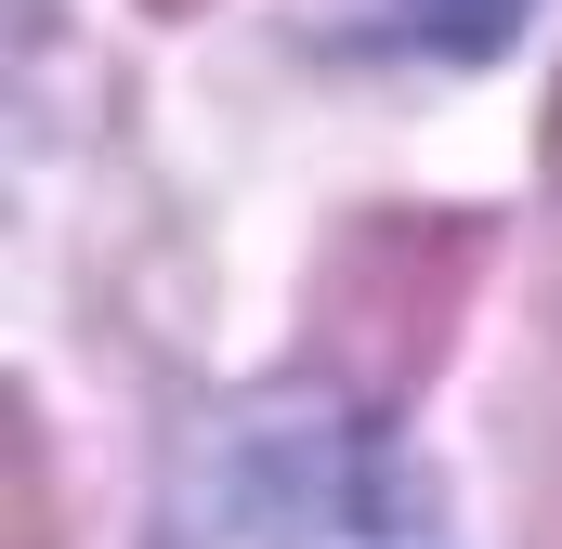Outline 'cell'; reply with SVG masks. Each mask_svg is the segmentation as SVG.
Masks as SVG:
<instances>
[{
	"label": "cell",
	"mask_w": 562,
	"mask_h": 549,
	"mask_svg": "<svg viewBox=\"0 0 562 549\" xmlns=\"http://www.w3.org/2000/svg\"><path fill=\"white\" fill-rule=\"evenodd\" d=\"M157 549H458V537H445L431 471L380 432V406H249L183 458Z\"/></svg>",
	"instance_id": "1"
},
{
	"label": "cell",
	"mask_w": 562,
	"mask_h": 549,
	"mask_svg": "<svg viewBox=\"0 0 562 549\" xmlns=\"http://www.w3.org/2000/svg\"><path fill=\"white\" fill-rule=\"evenodd\" d=\"M458 301H471V223H419V210L353 223L314 274V380L340 406H406L458 340Z\"/></svg>",
	"instance_id": "2"
},
{
	"label": "cell",
	"mask_w": 562,
	"mask_h": 549,
	"mask_svg": "<svg viewBox=\"0 0 562 549\" xmlns=\"http://www.w3.org/2000/svg\"><path fill=\"white\" fill-rule=\"evenodd\" d=\"M380 13H393L406 40H431V53H497L537 0H380Z\"/></svg>",
	"instance_id": "3"
},
{
	"label": "cell",
	"mask_w": 562,
	"mask_h": 549,
	"mask_svg": "<svg viewBox=\"0 0 562 549\" xmlns=\"http://www.w3.org/2000/svg\"><path fill=\"white\" fill-rule=\"evenodd\" d=\"M13 549H53V458H40V406H13Z\"/></svg>",
	"instance_id": "4"
},
{
	"label": "cell",
	"mask_w": 562,
	"mask_h": 549,
	"mask_svg": "<svg viewBox=\"0 0 562 549\" xmlns=\"http://www.w3.org/2000/svg\"><path fill=\"white\" fill-rule=\"evenodd\" d=\"M157 13H196V0H157Z\"/></svg>",
	"instance_id": "5"
}]
</instances>
